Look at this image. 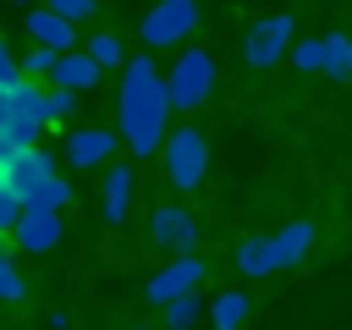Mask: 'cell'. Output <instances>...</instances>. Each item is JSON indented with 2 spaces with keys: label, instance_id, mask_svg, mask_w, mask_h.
<instances>
[{
  "label": "cell",
  "instance_id": "obj_1",
  "mask_svg": "<svg viewBox=\"0 0 352 330\" xmlns=\"http://www.w3.org/2000/svg\"><path fill=\"white\" fill-rule=\"evenodd\" d=\"M165 121H170V94H165V77H160L154 55L121 60V99H116V132H121V143L138 160H148L165 143Z\"/></svg>",
  "mask_w": 352,
  "mask_h": 330
},
{
  "label": "cell",
  "instance_id": "obj_2",
  "mask_svg": "<svg viewBox=\"0 0 352 330\" xmlns=\"http://www.w3.org/2000/svg\"><path fill=\"white\" fill-rule=\"evenodd\" d=\"M0 182L22 198V209H66L72 204V182H60L50 148H38V143L11 148V160L0 165Z\"/></svg>",
  "mask_w": 352,
  "mask_h": 330
},
{
  "label": "cell",
  "instance_id": "obj_3",
  "mask_svg": "<svg viewBox=\"0 0 352 330\" xmlns=\"http://www.w3.org/2000/svg\"><path fill=\"white\" fill-rule=\"evenodd\" d=\"M44 88L33 82V77H16L11 88H0V138L11 143V148H22V143H38V132H44Z\"/></svg>",
  "mask_w": 352,
  "mask_h": 330
},
{
  "label": "cell",
  "instance_id": "obj_4",
  "mask_svg": "<svg viewBox=\"0 0 352 330\" xmlns=\"http://www.w3.org/2000/svg\"><path fill=\"white\" fill-rule=\"evenodd\" d=\"M165 94H170V110H198L214 94V55L209 50H182L176 66L165 72Z\"/></svg>",
  "mask_w": 352,
  "mask_h": 330
},
{
  "label": "cell",
  "instance_id": "obj_5",
  "mask_svg": "<svg viewBox=\"0 0 352 330\" xmlns=\"http://www.w3.org/2000/svg\"><path fill=\"white\" fill-rule=\"evenodd\" d=\"M160 154H165V176H170L176 192H192V187L204 182V170H209V143H204L198 126H176V132H165Z\"/></svg>",
  "mask_w": 352,
  "mask_h": 330
},
{
  "label": "cell",
  "instance_id": "obj_6",
  "mask_svg": "<svg viewBox=\"0 0 352 330\" xmlns=\"http://www.w3.org/2000/svg\"><path fill=\"white\" fill-rule=\"evenodd\" d=\"M192 28H198V0H154L138 22L148 50H176L192 38Z\"/></svg>",
  "mask_w": 352,
  "mask_h": 330
},
{
  "label": "cell",
  "instance_id": "obj_7",
  "mask_svg": "<svg viewBox=\"0 0 352 330\" xmlns=\"http://www.w3.org/2000/svg\"><path fill=\"white\" fill-rule=\"evenodd\" d=\"M292 38H297V28H292L286 11L258 16V22L248 28V38H242V60H248V66H275V60L292 50Z\"/></svg>",
  "mask_w": 352,
  "mask_h": 330
},
{
  "label": "cell",
  "instance_id": "obj_8",
  "mask_svg": "<svg viewBox=\"0 0 352 330\" xmlns=\"http://www.w3.org/2000/svg\"><path fill=\"white\" fill-rule=\"evenodd\" d=\"M198 280H204V258L198 253H170V264L154 270V280H148V302L160 308V302H170L182 292H198Z\"/></svg>",
  "mask_w": 352,
  "mask_h": 330
},
{
  "label": "cell",
  "instance_id": "obj_9",
  "mask_svg": "<svg viewBox=\"0 0 352 330\" xmlns=\"http://www.w3.org/2000/svg\"><path fill=\"white\" fill-rule=\"evenodd\" d=\"M116 143H121V132H110V126H72L66 132V165H77V170L110 165Z\"/></svg>",
  "mask_w": 352,
  "mask_h": 330
},
{
  "label": "cell",
  "instance_id": "obj_10",
  "mask_svg": "<svg viewBox=\"0 0 352 330\" xmlns=\"http://www.w3.org/2000/svg\"><path fill=\"white\" fill-rule=\"evenodd\" d=\"M148 236H154L165 253H192V242H198V220H192L182 204H160V209L148 214Z\"/></svg>",
  "mask_w": 352,
  "mask_h": 330
},
{
  "label": "cell",
  "instance_id": "obj_11",
  "mask_svg": "<svg viewBox=\"0 0 352 330\" xmlns=\"http://www.w3.org/2000/svg\"><path fill=\"white\" fill-rule=\"evenodd\" d=\"M60 209H22L16 214V226H11V242L22 248V253H50L55 242H60Z\"/></svg>",
  "mask_w": 352,
  "mask_h": 330
},
{
  "label": "cell",
  "instance_id": "obj_12",
  "mask_svg": "<svg viewBox=\"0 0 352 330\" xmlns=\"http://www.w3.org/2000/svg\"><path fill=\"white\" fill-rule=\"evenodd\" d=\"M99 60L88 55V50H60L55 55V66H50V77H55V88H72V94H88L94 82H99Z\"/></svg>",
  "mask_w": 352,
  "mask_h": 330
},
{
  "label": "cell",
  "instance_id": "obj_13",
  "mask_svg": "<svg viewBox=\"0 0 352 330\" xmlns=\"http://www.w3.org/2000/svg\"><path fill=\"white\" fill-rule=\"evenodd\" d=\"M28 38L33 44H50V50H72L77 44V22H66L50 6H28Z\"/></svg>",
  "mask_w": 352,
  "mask_h": 330
},
{
  "label": "cell",
  "instance_id": "obj_14",
  "mask_svg": "<svg viewBox=\"0 0 352 330\" xmlns=\"http://www.w3.org/2000/svg\"><path fill=\"white\" fill-rule=\"evenodd\" d=\"M99 209H104V220H126V209H132V170L126 165H104Z\"/></svg>",
  "mask_w": 352,
  "mask_h": 330
},
{
  "label": "cell",
  "instance_id": "obj_15",
  "mask_svg": "<svg viewBox=\"0 0 352 330\" xmlns=\"http://www.w3.org/2000/svg\"><path fill=\"white\" fill-rule=\"evenodd\" d=\"M236 270H242L248 280L275 275V270H280V258H275V236H242V242H236Z\"/></svg>",
  "mask_w": 352,
  "mask_h": 330
},
{
  "label": "cell",
  "instance_id": "obj_16",
  "mask_svg": "<svg viewBox=\"0 0 352 330\" xmlns=\"http://www.w3.org/2000/svg\"><path fill=\"white\" fill-rule=\"evenodd\" d=\"M308 248H314V220H292L286 231H275V258H280V270H292L297 258H308Z\"/></svg>",
  "mask_w": 352,
  "mask_h": 330
},
{
  "label": "cell",
  "instance_id": "obj_17",
  "mask_svg": "<svg viewBox=\"0 0 352 330\" xmlns=\"http://www.w3.org/2000/svg\"><path fill=\"white\" fill-rule=\"evenodd\" d=\"M204 314H209L214 330H242V319H248V297H242V292H220Z\"/></svg>",
  "mask_w": 352,
  "mask_h": 330
},
{
  "label": "cell",
  "instance_id": "obj_18",
  "mask_svg": "<svg viewBox=\"0 0 352 330\" xmlns=\"http://www.w3.org/2000/svg\"><path fill=\"white\" fill-rule=\"evenodd\" d=\"M319 72H330L336 82H352V38L346 33H324V66Z\"/></svg>",
  "mask_w": 352,
  "mask_h": 330
},
{
  "label": "cell",
  "instance_id": "obj_19",
  "mask_svg": "<svg viewBox=\"0 0 352 330\" xmlns=\"http://www.w3.org/2000/svg\"><path fill=\"white\" fill-rule=\"evenodd\" d=\"M160 308H165V330H192V324H198V314H204L198 292H182V297L160 302Z\"/></svg>",
  "mask_w": 352,
  "mask_h": 330
},
{
  "label": "cell",
  "instance_id": "obj_20",
  "mask_svg": "<svg viewBox=\"0 0 352 330\" xmlns=\"http://www.w3.org/2000/svg\"><path fill=\"white\" fill-rule=\"evenodd\" d=\"M286 60H292L297 72H319V66H324V33H319V38H292Z\"/></svg>",
  "mask_w": 352,
  "mask_h": 330
},
{
  "label": "cell",
  "instance_id": "obj_21",
  "mask_svg": "<svg viewBox=\"0 0 352 330\" xmlns=\"http://www.w3.org/2000/svg\"><path fill=\"white\" fill-rule=\"evenodd\" d=\"M88 55L110 72V66H121V60H126V44H121L116 33H94V38H88Z\"/></svg>",
  "mask_w": 352,
  "mask_h": 330
},
{
  "label": "cell",
  "instance_id": "obj_22",
  "mask_svg": "<svg viewBox=\"0 0 352 330\" xmlns=\"http://www.w3.org/2000/svg\"><path fill=\"white\" fill-rule=\"evenodd\" d=\"M28 297V280H22V270L0 253V302H22Z\"/></svg>",
  "mask_w": 352,
  "mask_h": 330
},
{
  "label": "cell",
  "instance_id": "obj_23",
  "mask_svg": "<svg viewBox=\"0 0 352 330\" xmlns=\"http://www.w3.org/2000/svg\"><path fill=\"white\" fill-rule=\"evenodd\" d=\"M44 116H50V121H72V116H77V94H72V88H50V94H44Z\"/></svg>",
  "mask_w": 352,
  "mask_h": 330
},
{
  "label": "cell",
  "instance_id": "obj_24",
  "mask_svg": "<svg viewBox=\"0 0 352 330\" xmlns=\"http://www.w3.org/2000/svg\"><path fill=\"white\" fill-rule=\"evenodd\" d=\"M55 55H60V50H50V44H33V50L22 55V77H44V72L55 66Z\"/></svg>",
  "mask_w": 352,
  "mask_h": 330
},
{
  "label": "cell",
  "instance_id": "obj_25",
  "mask_svg": "<svg viewBox=\"0 0 352 330\" xmlns=\"http://www.w3.org/2000/svg\"><path fill=\"white\" fill-rule=\"evenodd\" d=\"M44 6H50V11H60V16H66V22H88V16H94V11H99V6H94V0H44Z\"/></svg>",
  "mask_w": 352,
  "mask_h": 330
},
{
  "label": "cell",
  "instance_id": "obj_26",
  "mask_svg": "<svg viewBox=\"0 0 352 330\" xmlns=\"http://www.w3.org/2000/svg\"><path fill=\"white\" fill-rule=\"evenodd\" d=\"M16 77H22V60L11 55V44H6V33H0V88H11Z\"/></svg>",
  "mask_w": 352,
  "mask_h": 330
},
{
  "label": "cell",
  "instance_id": "obj_27",
  "mask_svg": "<svg viewBox=\"0 0 352 330\" xmlns=\"http://www.w3.org/2000/svg\"><path fill=\"white\" fill-rule=\"evenodd\" d=\"M16 214H22V198H16V192H11L6 182H0V226L11 231V226H16Z\"/></svg>",
  "mask_w": 352,
  "mask_h": 330
},
{
  "label": "cell",
  "instance_id": "obj_28",
  "mask_svg": "<svg viewBox=\"0 0 352 330\" xmlns=\"http://www.w3.org/2000/svg\"><path fill=\"white\" fill-rule=\"evenodd\" d=\"M6 160H11V143H6V138H0V165H6Z\"/></svg>",
  "mask_w": 352,
  "mask_h": 330
},
{
  "label": "cell",
  "instance_id": "obj_29",
  "mask_svg": "<svg viewBox=\"0 0 352 330\" xmlns=\"http://www.w3.org/2000/svg\"><path fill=\"white\" fill-rule=\"evenodd\" d=\"M11 6H33V0H11Z\"/></svg>",
  "mask_w": 352,
  "mask_h": 330
},
{
  "label": "cell",
  "instance_id": "obj_30",
  "mask_svg": "<svg viewBox=\"0 0 352 330\" xmlns=\"http://www.w3.org/2000/svg\"><path fill=\"white\" fill-rule=\"evenodd\" d=\"M0 236H6V226H0Z\"/></svg>",
  "mask_w": 352,
  "mask_h": 330
}]
</instances>
